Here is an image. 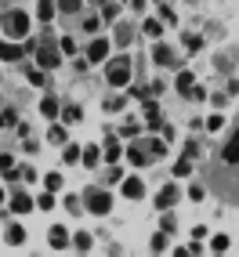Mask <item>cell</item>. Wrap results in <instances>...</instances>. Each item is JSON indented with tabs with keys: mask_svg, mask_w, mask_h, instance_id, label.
<instances>
[{
	"mask_svg": "<svg viewBox=\"0 0 239 257\" xmlns=\"http://www.w3.org/2000/svg\"><path fill=\"white\" fill-rule=\"evenodd\" d=\"M203 185H207L221 203L239 207V116H235L232 131L221 138V145L214 149L210 163L203 167Z\"/></svg>",
	"mask_w": 239,
	"mask_h": 257,
	"instance_id": "1",
	"label": "cell"
},
{
	"mask_svg": "<svg viewBox=\"0 0 239 257\" xmlns=\"http://www.w3.org/2000/svg\"><path fill=\"white\" fill-rule=\"evenodd\" d=\"M0 29H4L8 40H26V33H29V15H26V11H4Z\"/></svg>",
	"mask_w": 239,
	"mask_h": 257,
	"instance_id": "2",
	"label": "cell"
},
{
	"mask_svg": "<svg viewBox=\"0 0 239 257\" xmlns=\"http://www.w3.org/2000/svg\"><path fill=\"white\" fill-rule=\"evenodd\" d=\"M105 80H109V87H127V80H131V55H116V58H109V65H105Z\"/></svg>",
	"mask_w": 239,
	"mask_h": 257,
	"instance_id": "3",
	"label": "cell"
},
{
	"mask_svg": "<svg viewBox=\"0 0 239 257\" xmlns=\"http://www.w3.org/2000/svg\"><path fill=\"white\" fill-rule=\"evenodd\" d=\"M83 207H87L91 214H109V210H112V196L105 192V188L91 185L87 192H83Z\"/></svg>",
	"mask_w": 239,
	"mask_h": 257,
	"instance_id": "4",
	"label": "cell"
},
{
	"mask_svg": "<svg viewBox=\"0 0 239 257\" xmlns=\"http://www.w3.org/2000/svg\"><path fill=\"white\" fill-rule=\"evenodd\" d=\"M33 55H37L40 69H47V73H51V69H58V62H62V47H58L55 40H40Z\"/></svg>",
	"mask_w": 239,
	"mask_h": 257,
	"instance_id": "5",
	"label": "cell"
},
{
	"mask_svg": "<svg viewBox=\"0 0 239 257\" xmlns=\"http://www.w3.org/2000/svg\"><path fill=\"white\" fill-rule=\"evenodd\" d=\"M181 199V192H178V185H163L160 192H156V210H170L174 203Z\"/></svg>",
	"mask_w": 239,
	"mask_h": 257,
	"instance_id": "6",
	"label": "cell"
},
{
	"mask_svg": "<svg viewBox=\"0 0 239 257\" xmlns=\"http://www.w3.org/2000/svg\"><path fill=\"white\" fill-rule=\"evenodd\" d=\"M83 51H87V62L98 65V62H105V55H109V40H105V37H94Z\"/></svg>",
	"mask_w": 239,
	"mask_h": 257,
	"instance_id": "7",
	"label": "cell"
},
{
	"mask_svg": "<svg viewBox=\"0 0 239 257\" xmlns=\"http://www.w3.org/2000/svg\"><path fill=\"white\" fill-rule=\"evenodd\" d=\"M22 55H26V47L19 40H4L0 44V62H19Z\"/></svg>",
	"mask_w": 239,
	"mask_h": 257,
	"instance_id": "8",
	"label": "cell"
},
{
	"mask_svg": "<svg viewBox=\"0 0 239 257\" xmlns=\"http://www.w3.org/2000/svg\"><path fill=\"white\" fill-rule=\"evenodd\" d=\"M120 192H124L127 199H142L145 185H142V178H124V181H120Z\"/></svg>",
	"mask_w": 239,
	"mask_h": 257,
	"instance_id": "9",
	"label": "cell"
},
{
	"mask_svg": "<svg viewBox=\"0 0 239 257\" xmlns=\"http://www.w3.org/2000/svg\"><path fill=\"white\" fill-rule=\"evenodd\" d=\"M29 210H33V199L22 188H11V214H29Z\"/></svg>",
	"mask_w": 239,
	"mask_h": 257,
	"instance_id": "10",
	"label": "cell"
},
{
	"mask_svg": "<svg viewBox=\"0 0 239 257\" xmlns=\"http://www.w3.org/2000/svg\"><path fill=\"white\" fill-rule=\"evenodd\" d=\"M127 160H131L134 167H149V163H152V156L145 152V145H142V142H134V145H127Z\"/></svg>",
	"mask_w": 239,
	"mask_h": 257,
	"instance_id": "11",
	"label": "cell"
},
{
	"mask_svg": "<svg viewBox=\"0 0 239 257\" xmlns=\"http://www.w3.org/2000/svg\"><path fill=\"white\" fill-rule=\"evenodd\" d=\"M152 62H156V65H178L174 51H170L167 44H160V40H156V47H152Z\"/></svg>",
	"mask_w": 239,
	"mask_h": 257,
	"instance_id": "12",
	"label": "cell"
},
{
	"mask_svg": "<svg viewBox=\"0 0 239 257\" xmlns=\"http://www.w3.org/2000/svg\"><path fill=\"white\" fill-rule=\"evenodd\" d=\"M47 243L55 246V250H65V246L73 243V239H69V228H62V225H55V228H51V235H47Z\"/></svg>",
	"mask_w": 239,
	"mask_h": 257,
	"instance_id": "13",
	"label": "cell"
},
{
	"mask_svg": "<svg viewBox=\"0 0 239 257\" xmlns=\"http://www.w3.org/2000/svg\"><path fill=\"white\" fill-rule=\"evenodd\" d=\"M142 109H145V123H149L152 131H156V127H163V123H160V105H156L152 98H145V101H142Z\"/></svg>",
	"mask_w": 239,
	"mask_h": 257,
	"instance_id": "14",
	"label": "cell"
},
{
	"mask_svg": "<svg viewBox=\"0 0 239 257\" xmlns=\"http://www.w3.org/2000/svg\"><path fill=\"white\" fill-rule=\"evenodd\" d=\"M0 174H4L8 181H15V178H22V170H19V163H15V156H0Z\"/></svg>",
	"mask_w": 239,
	"mask_h": 257,
	"instance_id": "15",
	"label": "cell"
},
{
	"mask_svg": "<svg viewBox=\"0 0 239 257\" xmlns=\"http://www.w3.org/2000/svg\"><path fill=\"white\" fill-rule=\"evenodd\" d=\"M4 239H8L11 246H22V243H26V228H22V225H15V221H11V225L4 228Z\"/></svg>",
	"mask_w": 239,
	"mask_h": 257,
	"instance_id": "16",
	"label": "cell"
},
{
	"mask_svg": "<svg viewBox=\"0 0 239 257\" xmlns=\"http://www.w3.org/2000/svg\"><path fill=\"white\" fill-rule=\"evenodd\" d=\"M55 11H58L55 0H40V4H37V19L40 22H51V19H55Z\"/></svg>",
	"mask_w": 239,
	"mask_h": 257,
	"instance_id": "17",
	"label": "cell"
},
{
	"mask_svg": "<svg viewBox=\"0 0 239 257\" xmlns=\"http://www.w3.org/2000/svg\"><path fill=\"white\" fill-rule=\"evenodd\" d=\"M131 40H134V26L120 22V26H116V44H120V47H131Z\"/></svg>",
	"mask_w": 239,
	"mask_h": 257,
	"instance_id": "18",
	"label": "cell"
},
{
	"mask_svg": "<svg viewBox=\"0 0 239 257\" xmlns=\"http://www.w3.org/2000/svg\"><path fill=\"white\" fill-rule=\"evenodd\" d=\"M134 142H138V138H134ZM145 152H149L152 160H160L163 152H167V142H156V138H145Z\"/></svg>",
	"mask_w": 239,
	"mask_h": 257,
	"instance_id": "19",
	"label": "cell"
},
{
	"mask_svg": "<svg viewBox=\"0 0 239 257\" xmlns=\"http://www.w3.org/2000/svg\"><path fill=\"white\" fill-rule=\"evenodd\" d=\"M192 174V156H185V152H181V160L174 163V178H189Z\"/></svg>",
	"mask_w": 239,
	"mask_h": 257,
	"instance_id": "20",
	"label": "cell"
},
{
	"mask_svg": "<svg viewBox=\"0 0 239 257\" xmlns=\"http://www.w3.org/2000/svg\"><path fill=\"white\" fill-rule=\"evenodd\" d=\"M192 80H196V76H192L189 69H185V73H178V80H174V87H178L181 94H189V91H192Z\"/></svg>",
	"mask_w": 239,
	"mask_h": 257,
	"instance_id": "21",
	"label": "cell"
},
{
	"mask_svg": "<svg viewBox=\"0 0 239 257\" xmlns=\"http://www.w3.org/2000/svg\"><path fill=\"white\" fill-rule=\"evenodd\" d=\"M181 44H185V51H189V55H199V47H203V40L196 37V33H185Z\"/></svg>",
	"mask_w": 239,
	"mask_h": 257,
	"instance_id": "22",
	"label": "cell"
},
{
	"mask_svg": "<svg viewBox=\"0 0 239 257\" xmlns=\"http://www.w3.org/2000/svg\"><path fill=\"white\" fill-rule=\"evenodd\" d=\"M15 123H19L15 109H11V105H0V127H15Z\"/></svg>",
	"mask_w": 239,
	"mask_h": 257,
	"instance_id": "23",
	"label": "cell"
},
{
	"mask_svg": "<svg viewBox=\"0 0 239 257\" xmlns=\"http://www.w3.org/2000/svg\"><path fill=\"white\" fill-rule=\"evenodd\" d=\"M101 19H105V22H116V19H120V4L105 0V4H101Z\"/></svg>",
	"mask_w": 239,
	"mask_h": 257,
	"instance_id": "24",
	"label": "cell"
},
{
	"mask_svg": "<svg viewBox=\"0 0 239 257\" xmlns=\"http://www.w3.org/2000/svg\"><path fill=\"white\" fill-rule=\"evenodd\" d=\"M40 116L55 119V116H58V101H55V98H44V101H40Z\"/></svg>",
	"mask_w": 239,
	"mask_h": 257,
	"instance_id": "25",
	"label": "cell"
},
{
	"mask_svg": "<svg viewBox=\"0 0 239 257\" xmlns=\"http://www.w3.org/2000/svg\"><path fill=\"white\" fill-rule=\"evenodd\" d=\"M47 142H51V145H65V127H62V123H55V127L47 131Z\"/></svg>",
	"mask_w": 239,
	"mask_h": 257,
	"instance_id": "26",
	"label": "cell"
},
{
	"mask_svg": "<svg viewBox=\"0 0 239 257\" xmlns=\"http://www.w3.org/2000/svg\"><path fill=\"white\" fill-rule=\"evenodd\" d=\"M80 8H83V0H58V11L62 15H76Z\"/></svg>",
	"mask_w": 239,
	"mask_h": 257,
	"instance_id": "27",
	"label": "cell"
},
{
	"mask_svg": "<svg viewBox=\"0 0 239 257\" xmlns=\"http://www.w3.org/2000/svg\"><path fill=\"white\" fill-rule=\"evenodd\" d=\"M80 116H83L80 105H65V109H62V119H65V123H80Z\"/></svg>",
	"mask_w": 239,
	"mask_h": 257,
	"instance_id": "28",
	"label": "cell"
},
{
	"mask_svg": "<svg viewBox=\"0 0 239 257\" xmlns=\"http://www.w3.org/2000/svg\"><path fill=\"white\" fill-rule=\"evenodd\" d=\"M80 163L87 167V170H94V167H98V149H83V156H80Z\"/></svg>",
	"mask_w": 239,
	"mask_h": 257,
	"instance_id": "29",
	"label": "cell"
},
{
	"mask_svg": "<svg viewBox=\"0 0 239 257\" xmlns=\"http://www.w3.org/2000/svg\"><path fill=\"white\" fill-rule=\"evenodd\" d=\"M120 134H124V138H138V134H142V123H134V119H127V123L120 127Z\"/></svg>",
	"mask_w": 239,
	"mask_h": 257,
	"instance_id": "30",
	"label": "cell"
},
{
	"mask_svg": "<svg viewBox=\"0 0 239 257\" xmlns=\"http://www.w3.org/2000/svg\"><path fill=\"white\" fill-rule=\"evenodd\" d=\"M160 228L170 235V232H174L178 228V221H174V214H170V210H163V217H160Z\"/></svg>",
	"mask_w": 239,
	"mask_h": 257,
	"instance_id": "31",
	"label": "cell"
},
{
	"mask_svg": "<svg viewBox=\"0 0 239 257\" xmlns=\"http://www.w3.org/2000/svg\"><path fill=\"white\" fill-rule=\"evenodd\" d=\"M29 83H33V87H44V83H47V69H29Z\"/></svg>",
	"mask_w": 239,
	"mask_h": 257,
	"instance_id": "32",
	"label": "cell"
},
{
	"mask_svg": "<svg viewBox=\"0 0 239 257\" xmlns=\"http://www.w3.org/2000/svg\"><path fill=\"white\" fill-rule=\"evenodd\" d=\"M149 246H152V250H156V253H163V250H167V232L160 228L156 235H152V243H149Z\"/></svg>",
	"mask_w": 239,
	"mask_h": 257,
	"instance_id": "33",
	"label": "cell"
},
{
	"mask_svg": "<svg viewBox=\"0 0 239 257\" xmlns=\"http://www.w3.org/2000/svg\"><path fill=\"white\" fill-rule=\"evenodd\" d=\"M80 156H83V152H80L76 145H65V149H62V160H65V163H76Z\"/></svg>",
	"mask_w": 239,
	"mask_h": 257,
	"instance_id": "34",
	"label": "cell"
},
{
	"mask_svg": "<svg viewBox=\"0 0 239 257\" xmlns=\"http://www.w3.org/2000/svg\"><path fill=\"white\" fill-rule=\"evenodd\" d=\"M189 199L192 203H203V199H207V185H192L189 188Z\"/></svg>",
	"mask_w": 239,
	"mask_h": 257,
	"instance_id": "35",
	"label": "cell"
},
{
	"mask_svg": "<svg viewBox=\"0 0 239 257\" xmlns=\"http://www.w3.org/2000/svg\"><path fill=\"white\" fill-rule=\"evenodd\" d=\"M105 160H109V163L120 160V142H105Z\"/></svg>",
	"mask_w": 239,
	"mask_h": 257,
	"instance_id": "36",
	"label": "cell"
},
{
	"mask_svg": "<svg viewBox=\"0 0 239 257\" xmlns=\"http://www.w3.org/2000/svg\"><path fill=\"white\" fill-rule=\"evenodd\" d=\"M73 246H76V250H91V235H87V232L73 235Z\"/></svg>",
	"mask_w": 239,
	"mask_h": 257,
	"instance_id": "37",
	"label": "cell"
},
{
	"mask_svg": "<svg viewBox=\"0 0 239 257\" xmlns=\"http://www.w3.org/2000/svg\"><path fill=\"white\" fill-rule=\"evenodd\" d=\"M145 33H149L152 40H156L160 33H163V22H156V19H149V22H145Z\"/></svg>",
	"mask_w": 239,
	"mask_h": 257,
	"instance_id": "38",
	"label": "cell"
},
{
	"mask_svg": "<svg viewBox=\"0 0 239 257\" xmlns=\"http://www.w3.org/2000/svg\"><path fill=\"white\" fill-rule=\"evenodd\" d=\"M127 105V98H105V112H120Z\"/></svg>",
	"mask_w": 239,
	"mask_h": 257,
	"instance_id": "39",
	"label": "cell"
},
{
	"mask_svg": "<svg viewBox=\"0 0 239 257\" xmlns=\"http://www.w3.org/2000/svg\"><path fill=\"white\" fill-rule=\"evenodd\" d=\"M65 210H69V214H80V210H83V203H80L76 196H65Z\"/></svg>",
	"mask_w": 239,
	"mask_h": 257,
	"instance_id": "40",
	"label": "cell"
},
{
	"mask_svg": "<svg viewBox=\"0 0 239 257\" xmlns=\"http://www.w3.org/2000/svg\"><path fill=\"white\" fill-rule=\"evenodd\" d=\"M58 47H62V55H73V51H76V40H73V37H62Z\"/></svg>",
	"mask_w": 239,
	"mask_h": 257,
	"instance_id": "41",
	"label": "cell"
},
{
	"mask_svg": "<svg viewBox=\"0 0 239 257\" xmlns=\"http://www.w3.org/2000/svg\"><path fill=\"white\" fill-rule=\"evenodd\" d=\"M44 185L51 188V192H58V188H62V174H47V178H44Z\"/></svg>",
	"mask_w": 239,
	"mask_h": 257,
	"instance_id": "42",
	"label": "cell"
},
{
	"mask_svg": "<svg viewBox=\"0 0 239 257\" xmlns=\"http://www.w3.org/2000/svg\"><path fill=\"white\" fill-rule=\"evenodd\" d=\"M210 246H214L217 253H225V250H228V235H214V243H210Z\"/></svg>",
	"mask_w": 239,
	"mask_h": 257,
	"instance_id": "43",
	"label": "cell"
},
{
	"mask_svg": "<svg viewBox=\"0 0 239 257\" xmlns=\"http://www.w3.org/2000/svg\"><path fill=\"white\" fill-rule=\"evenodd\" d=\"M51 207H55V196H51V188H47V192H40V210H51Z\"/></svg>",
	"mask_w": 239,
	"mask_h": 257,
	"instance_id": "44",
	"label": "cell"
},
{
	"mask_svg": "<svg viewBox=\"0 0 239 257\" xmlns=\"http://www.w3.org/2000/svg\"><path fill=\"white\" fill-rule=\"evenodd\" d=\"M221 127H225V119H221V116H210V119H207V131H210V134L221 131Z\"/></svg>",
	"mask_w": 239,
	"mask_h": 257,
	"instance_id": "45",
	"label": "cell"
},
{
	"mask_svg": "<svg viewBox=\"0 0 239 257\" xmlns=\"http://www.w3.org/2000/svg\"><path fill=\"white\" fill-rule=\"evenodd\" d=\"M83 29L94 33V29H98V15H87V19H83Z\"/></svg>",
	"mask_w": 239,
	"mask_h": 257,
	"instance_id": "46",
	"label": "cell"
},
{
	"mask_svg": "<svg viewBox=\"0 0 239 257\" xmlns=\"http://www.w3.org/2000/svg\"><path fill=\"white\" fill-rule=\"evenodd\" d=\"M185 156L196 160V156H199V145H196V142H185Z\"/></svg>",
	"mask_w": 239,
	"mask_h": 257,
	"instance_id": "47",
	"label": "cell"
},
{
	"mask_svg": "<svg viewBox=\"0 0 239 257\" xmlns=\"http://www.w3.org/2000/svg\"><path fill=\"white\" fill-rule=\"evenodd\" d=\"M189 98H196V101H203V98H207V91H203V87H196V83H192V91H189Z\"/></svg>",
	"mask_w": 239,
	"mask_h": 257,
	"instance_id": "48",
	"label": "cell"
},
{
	"mask_svg": "<svg viewBox=\"0 0 239 257\" xmlns=\"http://www.w3.org/2000/svg\"><path fill=\"white\" fill-rule=\"evenodd\" d=\"M160 19H163V26H167V22H174V11H170V8H160Z\"/></svg>",
	"mask_w": 239,
	"mask_h": 257,
	"instance_id": "49",
	"label": "cell"
},
{
	"mask_svg": "<svg viewBox=\"0 0 239 257\" xmlns=\"http://www.w3.org/2000/svg\"><path fill=\"white\" fill-rule=\"evenodd\" d=\"M131 8H134V11H142V8H145V0H131Z\"/></svg>",
	"mask_w": 239,
	"mask_h": 257,
	"instance_id": "50",
	"label": "cell"
},
{
	"mask_svg": "<svg viewBox=\"0 0 239 257\" xmlns=\"http://www.w3.org/2000/svg\"><path fill=\"white\" fill-rule=\"evenodd\" d=\"M0 203H4V188H0Z\"/></svg>",
	"mask_w": 239,
	"mask_h": 257,
	"instance_id": "51",
	"label": "cell"
},
{
	"mask_svg": "<svg viewBox=\"0 0 239 257\" xmlns=\"http://www.w3.org/2000/svg\"><path fill=\"white\" fill-rule=\"evenodd\" d=\"M156 4H160V0H156Z\"/></svg>",
	"mask_w": 239,
	"mask_h": 257,
	"instance_id": "52",
	"label": "cell"
}]
</instances>
